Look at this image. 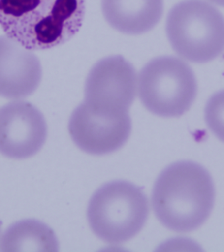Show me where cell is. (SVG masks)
<instances>
[{
	"mask_svg": "<svg viewBox=\"0 0 224 252\" xmlns=\"http://www.w3.org/2000/svg\"><path fill=\"white\" fill-rule=\"evenodd\" d=\"M211 174L196 162L183 160L164 168L155 182L153 210L160 223L172 231L186 233L205 223L215 204Z\"/></svg>",
	"mask_w": 224,
	"mask_h": 252,
	"instance_id": "1",
	"label": "cell"
},
{
	"mask_svg": "<svg viewBox=\"0 0 224 252\" xmlns=\"http://www.w3.org/2000/svg\"><path fill=\"white\" fill-rule=\"evenodd\" d=\"M85 0H0V27L32 51L70 40L84 20Z\"/></svg>",
	"mask_w": 224,
	"mask_h": 252,
	"instance_id": "2",
	"label": "cell"
},
{
	"mask_svg": "<svg viewBox=\"0 0 224 252\" xmlns=\"http://www.w3.org/2000/svg\"><path fill=\"white\" fill-rule=\"evenodd\" d=\"M149 202L142 188L114 180L99 188L87 208L89 225L101 240L117 245L137 235L147 221Z\"/></svg>",
	"mask_w": 224,
	"mask_h": 252,
	"instance_id": "3",
	"label": "cell"
},
{
	"mask_svg": "<svg viewBox=\"0 0 224 252\" xmlns=\"http://www.w3.org/2000/svg\"><path fill=\"white\" fill-rule=\"evenodd\" d=\"M166 32L172 49L182 58L206 63L224 51V18L203 0H185L168 13Z\"/></svg>",
	"mask_w": 224,
	"mask_h": 252,
	"instance_id": "4",
	"label": "cell"
},
{
	"mask_svg": "<svg viewBox=\"0 0 224 252\" xmlns=\"http://www.w3.org/2000/svg\"><path fill=\"white\" fill-rule=\"evenodd\" d=\"M140 101L152 114L174 118L189 110L197 96V83L191 67L177 57L152 59L138 77Z\"/></svg>",
	"mask_w": 224,
	"mask_h": 252,
	"instance_id": "5",
	"label": "cell"
},
{
	"mask_svg": "<svg viewBox=\"0 0 224 252\" xmlns=\"http://www.w3.org/2000/svg\"><path fill=\"white\" fill-rule=\"evenodd\" d=\"M138 91L133 65L121 55L101 59L89 71L85 86V104L108 114L128 113Z\"/></svg>",
	"mask_w": 224,
	"mask_h": 252,
	"instance_id": "6",
	"label": "cell"
},
{
	"mask_svg": "<svg viewBox=\"0 0 224 252\" xmlns=\"http://www.w3.org/2000/svg\"><path fill=\"white\" fill-rule=\"evenodd\" d=\"M68 130L75 145L83 152L102 156L124 146L131 133L132 122L128 112H98L83 102L71 115Z\"/></svg>",
	"mask_w": 224,
	"mask_h": 252,
	"instance_id": "7",
	"label": "cell"
},
{
	"mask_svg": "<svg viewBox=\"0 0 224 252\" xmlns=\"http://www.w3.org/2000/svg\"><path fill=\"white\" fill-rule=\"evenodd\" d=\"M47 136L42 113L27 101L14 100L0 108V154L25 159L42 148Z\"/></svg>",
	"mask_w": 224,
	"mask_h": 252,
	"instance_id": "8",
	"label": "cell"
},
{
	"mask_svg": "<svg viewBox=\"0 0 224 252\" xmlns=\"http://www.w3.org/2000/svg\"><path fill=\"white\" fill-rule=\"evenodd\" d=\"M42 67L38 57L7 35H0V96L22 100L40 84Z\"/></svg>",
	"mask_w": 224,
	"mask_h": 252,
	"instance_id": "9",
	"label": "cell"
},
{
	"mask_svg": "<svg viewBox=\"0 0 224 252\" xmlns=\"http://www.w3.org/2000/svg\"><path fill=\"white\" fill-rule=\"evenodd\" d=\"M163 9V0H102L106 21L126 34H141L154 29Z\"/></svg>",
	"mask_w": 224,
	"mask_h": 252,
	"instance_id": "10",
	"label": "cell"
},
{
	"mask_svg": "<svg viewBox=\"0 0 224 252\" xmlns=\"http://www.w3.org/2000/svg\"><path fill=\"white\" fill-rule=\"evenodd\" d=\"M58 239L53 230L35 219H26L10 225L1 241L3 252H57Z\"/></svg>",
	"mask_w": 224,
	"mask_h": 252,
	"instance_id": "11",
	"label": "cell"
},
{
	"mask_svg": "<svg viewBox=\"0 0 224 252\" xmlns=\"http://www.w3.org/2000/svg\"><path fill=\"white\" fill-rule=\"evenodd\" d=\"M205 120L211 132L224 142V90L215 93L208 100Z\"/></svg>",
	"mask_w": 224,
	"mask_h": 252,
	"instance_id": "12",
	"label": "cell"
},
{
	"mask_svg": "<svg viewBox=\"0 0 224 252\" xmlns=\"http://www.w3.org/2000/svg\"><path fill=\"white\" fill-rule=\"evenodd\" d=\"M209 1L216 4V5L224 7V0H209Z\"/></svg>",
	"mask_w": 224,
	"mask_h": 252,
	"instance_id": "13",
	"label": "cell"
},
{
	"mask_svg": "<svg viewBox=\"0 0 224 252\" xmlns=\"http://www.w3.org/2000/svg\"><path fill=\"white\" fill-rule=\"evenodd\" d=\"M1 227H2V222H1V220H0V238H1Z\"/></svg>",
	"mask_w": 224,
	"mask_h": 252,
	"instance_id": "14",
	"label": "cell"
}]
</instances>
